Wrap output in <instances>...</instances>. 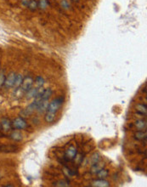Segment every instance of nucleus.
Returning <instances> with one entry per match:
<instances>
[{
    "mask_svg": "<svg viewBox=\"0 0 147 187\" xmlns=\"http://www.w3.org/2000/svg\"><path fill=\"white\" fill-rule=\"evenodd\" d=\"M38 8L41 10H46L49 6L48 0H39L38 2Z\"/></svg>",
    "mask_w": 147,
    "mask_h": 187,
    "instance_id": "4be33fe9",
    "label": "nucleus"
},
{
    "mask_svg": "<svg viewBox=\"0 0 147 187\" xmlns=\"http://www.w3.org/2000/svg\"><path fill=\"white\" fill-rule=\"evenodd\" d=\"M55 117H56V113H52V112L46 111V114L44 116V120L48 124H52V123L55 122Z\"/></svg>",
    "mask_w": 147,
    "mask_h": 187,
    "instance_id": "f8f14e48",
    "label": "nucleus"
},
{
    "mask_svg": "<svg viewBox=\"0 0 147 187\" xmlns=\"http://www.w3.org/2000/svg\"><path fill=\"white\" fill-rule=\"evenodd\" d=\"M52 94H53V91H52L51 89H44V92H43L42 96H41V100H49V99L51 97Z\"/></svg>",
    "mask_w": 147,
    "mask_h": 187,
    "instance_id": "f3484780",
    "label": "nucleus"
},
{
    "mask_svg": "<svg viewBox=\"0 0 147 187\" xmlns=\"http://www.w3.org/2000/svg\"><path fill=\"white\" fill-rule=\"evenodd\" d=\"M0 125H1V128L3 130V131H10L12 128V123L11 121L7 118V117H4L1 120L0 122Z\"/></svg>",
    "mask_w": 147,
    "mask_h": 187,
    "instance_id": "423d86ee",
    "label": "nucleus"
},
{
    "mask_svg": "<svg viewBox=\"0 0 147 187\" xmlns=\"http://www.w3.org/2000/svg\"><path fill=\"white\" fill-rule=\"evenodd\" d=\"M33 83H34V79L30 77V76H27V77H25L23 78V81H22V83L20 87L21 90L27 93L30 89L32 88L33 86Z\"/></svg>",
    "mask_w": 147,
    "mask_h": 187,
    "instance_id": "f03ea898",
    "label": "nucleus"
},
{
    "mask_svg": "<svg viewBox=\"0 0 147 187\" xmlns=\"http://www.w3.org/2000/svg\"><path fill=\"white\" fill-rule=\"evenodd\" d=\"M136 109H137V111H138L139 113H140L141 115L146 116L147 106L146 104H138V105L136 106Z\"/></svg>",
    "mask_w": 147,
    "mask_h": 187,
    "instance_id": "2eb2a0df",
    "label": "nucleus"
},
{
    "mask_svg": "<svg viewBox=\"0 0 147 187\" xmlns=\"http://www.w3.org/2000/svg\"><path fill=\"white\" fill-rule=\"evenodd\" d=\"M49 100H41V102L39 103L38 108H37V111L39 113V114H43L44 112L47 111V109H48V106H49Z\"/></svg>",
    "mask_w": 147,
    "mask_h": 187,
    "instance_id": "6e6552de",
    "label": "nucleus"
},
{
    "mask_svg": "<svg viewBox=\"0 0 147 187\" xmlns=\"http://www.w3.org/2000/svg\"><path fill=\"white\" fill-rule=\"evenodd\" d=\"M10 138L14 141H15V142H21V140H23L22 134L20 131H17V130L16 131H13L10 134Z\"/></svg>",
    "mask_w": 147,
    "mask_h": 187,
    "instance_id": "ddd939ff",
    "label": "nucleus"
},
{
    "mask_svg": "<svg viewBox=\"0 0 147 187\" xmlns=\"http://www.w3.org/2000/svg\"><path fill=\"white\" fill-rule=\"evenodd\" d=\"M36 84H37V87H43L44 84V79L42 77L38 76L36 78Z\"/></svg>",
    "mask_w": 147,
    "mask_h": 187,
    "instance_id": "b1692460",
    "label": "nucleus"
},
{
    "mask_svg": "<svg viewBox=\"0 0 147 187\" xmlns=\"http://www.w3.org/2000/svg\"><path fill=\"white\" fill-rule=\"evenodd\" d=\"M97 176L99 179H105L109 176V171L107 169H102L101 170L98 172L97 173Z\"/></svg>",
    "mask_w": 147,
    "mask_h": 187,
    "instance_id": "6ab92c4d",
    "label": "nucleus"
},
{
    "mask_svg": "<svg viewBox=\"0 0 147 187\" xmlns=\"http://www.w3.org/2000/svg\"><path fill=\"white\" fill-rule=\"evenodd\" d=\"M134 125L137 128L138 130H146V120L144 119H137L134 122Z\"/></svg>",
    "mask_w": 147,
    "mask_h": 187,
    "instance_id": "9b49d317",
    "label": "nucleus"
},
{
    "mask_svg": "<svg viewBox=\"0 0 147 187\" xmlns=\"http://www.w3.org/2000/svg\"><path fill=\"white\" fill-rule=\"evenodd\" d=\"M105 162H101V161L98 162H96V163H94V164H92V167H91V173L96 174L100 170H101L102 169H105Z\"/></svg>",
    "mask_w": 147,
    "mask_h": 187,
    "instance_id": "1a4fd4ad",
    "label": "nucleus"
},
{
    "mask_svg": "<svg viewBox=\"0 0 147 187\" xmlns=\"http://www.w3.org/2000/svg\"><path fill=\"white\" fill-rule=\"evenodd\" d=\"M29 1L30 0H21V4H22L24 7H27Z\"/></svg>",
    "mask_w": 147,
    "mask_h": 187,
    "instance_id": "a878e982",
    "label": "nucleus"
},
{
    "mask_svg": "<svg viewBox=\"0 0 147 187\" xmlns=\"http://www.w3.org/2000/svg\"><path fill=\"white\" fill-rule=\"evenodd\" d=\"M134 138L137 140H144L147 139L146 131H143V130H138L135 134H134Z\"/></svg>",
    "mask_w": 147,
    "mask_h": 187,
    "instance_id": "4468645a",
    "label": "nucleus"
},
{
    "mask_svg": "<svg viewBox=\"0 0 147 187\" xmlns=\"http://www.w3.org/2000/svg\"><path fill=\"white\" fill-rule=\"evenodd\" d=\"M59 4H60V7L65 10H68L71 7V4L68 0H61Z\"/></svg>",
    "mask_w": 147,
    "mask_h": 187,
    "instance_id": "412c9836",
    "label": "nucleus"
},
{
    "mask_svg": "<svg viewBox=\"0 0 147 187\" xmlns=\"http://www.w3.org/2000/svg\"><path fill=\"white\" fill-rule=\"evenodd\" d=\"M23 75L22 74H16V77H15V84H14V87L15 89H19L22 83V81H23Z\"/></svg>",
    "mask_w": 147,
    "mask_h": 187,
    "instance_id": "dca6fc26",
    "label": "nucleus"
},
{
    "mask_svg": "<svg viewBox=\"0 0 147 187\" xmlns=\"http://www.w3.org/2000/svg\"><path fill=\"white\" fill-rule=\"evenodd\" d=\"M0 129H1V125H0Z\"/></svg>",
    "mask_w": 147,
    "mask_h": 187,
    "instance_id": "c756f323",
    "label": "nucleus"
},
{
    "mask_svg": "<svg viewBox=\"0 0 147 187\" xmlns=\"http://www.w3.org/2000/svg\"><path fill=\"white\" fill-rule=\"evenodd\" d=\"M6 186V187H8V186H13V185H7V186Z\"/></svg>",
    "mask_w": 147,
    "mask_h": 187,
    "instance_id": "bb28decb",
    "label": "nucleus"
},
{
    "mask_svg": "<svg viewBox=\"0 0 147 187\" xmlns=\"http://www.w3.org/2000/svg\"><path fill=\"white\" fill-rule=\"evenodd\" d=\"M77 154V148L75 146H73V145H71L65 152V158L67 161H72V160H73L74 157L76 156Z\"/></svg>",
    "mask_w": 147,
    "mask_h": 187,
    "instance_id": "39448f33",
    "label": "nucleus"
},
{
    "mask_svg": "<svg viewBox=\"0 0 147 187\" xmlns=\"http://www.w3.org/2000/svg\"><path fill=\"white\" fill-rule=\"evenodd\" d=\"M100 161H101V156H100L99 153H94L92 155V156H91V158H90V163H91V165L94 164V163H96V162H98Z\"/></svg>",
    "mask_w": 147,
    "mask_h": 187,
    "instance_id": "aec40b11",
    "label": "nucleus"
},
{
    "mask_svg": "<svg viewBox=\"0 0 147 187\" xmlns=\"http://www.w3.org/2000/svg\"><path fill=\"white\" fill-rule=\"evenodd\" d=\"M15 77H16V73H15V72H10L6 77L4 84H3V86L5 87V89H11V88L14 87Z\"/></svg>",
    "mask_w": 147,
    "mask_h": 187,
    "instance_id": "20e7f679",
    "label": "nucleus"
},
{
    "mask_svg": "<svg viewBox=\"0 0 147 187\" xmlns=\"http://www.w3.org/2000/svg\"><path fill=\"white\" fill-rule=\"evenodd\" d=\"M27 8L31 11H35L38 9V3L37 0H30L27 5Z\"/></svg>",
    "mask_w": 147,
    "mask_h": 187,
    "instance_id": "a211bd4d",
    "label": "nucleus"
},
{
    "mask_svg": "<svg viewBox=\"0 0 147 187\" xmlns=\"http://www.w3.org/2000/svg\"><path fill=\"white\" fill-rule=\"evenodd\" d=\"M63 102H64L63 97H58V98L53 100L51 102H49L47 111L52 112V113H57V111L59 110L60 106H62Z\"/></svg>",
    "mask_w": 147,
    "mask_h": 187,
    "instance_id": "f257e3e1",
    "label": "nucleus"
},
{
    "mask_svg": "<svg viewBox=\"0 0 147 187\" xmlns=\"http://www.w3.org/2000/svg\"><path fill=\"white\" fill-rule=\"evenodd\" d=\"M12 127L15 129L22 130V129H26L27 128V124L26 120L22 117H16L15 120L12 122Z\"/></svg>",
    "mask_w": 147,
    "mask_h": 187,
    "instance_id": "7ed1b4c3",
    "label": "nucleus"
},
{
    "mask_svg": "<svg viewBox=\"0 0 147 187\" xmlns=\"http://www.w3.org/2000/svg\"><path fill=\"white\" fill-rule=\"evenodd\" d=\"M0 179H1V173H0Z\"/></svg>",
    "mask_w": 147,
    "mask_h": 187,
    "instance_id": "c85d7f7f",
    "label": "nucleus"
},
{
    "mask_svg": "<svg viewBox=\"0 0 147 187\" xmlns=\"http://www.w3.org/2000/svg\"><path fill=\"white\" fill-rule=\"evenodd\" d=\"M72 1H74V2H77V1H79V0H72Z\"/></svg>",
    "mask_w": 147,
    "mask_h": 187,
    "instance_id": "cd10ccee",
    "label": "nucleus"
},
{
    "mask_svg": "<svg viewBox=\"0 0 147 187\" xmlns=\"http://www.w3.org/2000/svg\"><path fill=\"white\" fill-rule=\"evenodd\" d=\"M5 78H6V76L3 72V71H0V89L3 86L4 82H5Z\"/></svg>",
    "mask_w": 147,
    "mask_h": 187,
    "instance_id": "393cba45",
    "label": "nucleus"
},
{
    "mask_svg": "<svg viewBox=\"0 0 147 187\" xmlns=\"http://www.w3.org/2000/svg\"><path fill=\"white\" fill-rule=\"evenodd\" d=\"M40 88L41 87H36V88H31L27 92V99H34L37 97V95L38 94V92L40 90Z\"/></svg>",
    "mask_w": 147,
    "mask_h": 187,
    "instance_id": "9d476101",
    "label": "nucleus"
},
{
    "mask_svg": "<svg viewBox=\"0 0 147 187\" xmlns=\"http://www.w3.org/2000/svg\"><path fill=\"white\" fill-rule=\"evenodd\" d=\"M54 186L58 187H66L69 186V184L67 182H66L65 180H58V181L54 183Z\"/></svg>",
    "mask_w": 147,
    "mask_h": 187,
    "instance_id": "5701e85b",
    "label": "nucleus"
},
{
    "mask_svg": "<svg viewBox=\"0 0 147 187\" xmlns=\"http://www.w3.org/2000/svg\"><path fill=\"white\" fill-rule=\"evenodd\" d=\"M91 186L94 187H109L110 183L105 180V179H100L97 180H94L91 183Z\"/></svg>",
    "mask_w": 147,
    "mask_h": 187,
    "instance_id": "0eeeda50",
    "label": "nucleus"
}]
</instances>
